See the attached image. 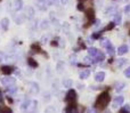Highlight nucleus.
Listing matches in <instances>:
<instances>
[{
  "instance_id": "1",
  "label": "nucleus",
  "mask_w": 130,
  "mask_h": 113,
  "mask_svg": "<svg viewBox=\"0 0 130 113\" xmlns=\"http://www.w3.org/2000/svg\"><path fill=\"white\" fill-rule=\"evenodd\" d=\"M110 101H111L110 94H108L107 91H104V93H102L101 95L98 96V98H97L96 106L98 107V110H103L104 107L108 104V102H110Z\"/></svg>"
},
{
  "instance_id": "2",
  "label": "nucleus",
  "mask_w": 130,
  "mask_h": 113,
  "mask_svg": "<svg viewBox=\"0 0 130 113\" xmlns=\"http://www.w3.org/2000/svg\"><path fill=\"white\" fill-rule=\"evenodd\" d=\"M76 100V93L75 90H73V89H71V90H69V93H67L66 95V102L69 103H74V101Z\"/></svg>"
},
{
  "instance_id": "3",
  "label": "nucleus",
  "mask_w": 130,
  "mask_h": 113,
  "mask_svg": "<svg viewBox=\"0 0 130 113\" xmlns=\"http://www.w3.org/2000/svg\"><path fill=\"white\" fill-rule=\"evenodd\" d=\"M123 101H124V98L122 97V96H117V97H115V100L113 101V107H114V109H117V107L121 106V105L123 104Z\"/></svg>"
},
{
  "instance_id": "4",
  "label": "nucleus",
  "mask_w": 130,
  "mask_h": 113,
  "mask_svg": "<svg viewBox=\"0 0 130 113\" xmlns=\"http://www.w3.org/2000/svg\"><path fill=\"white\" fill-rule=\"evenodd\" d=\"M0 82H1L4 86H9V85H13L15 82V79L14 78H1L0 79Z\"/></svg>"
},
{
  "instance_id": "5",
  "label": "nucleus",
  "mask_w": 130,
  "mask_h": 113,
  "mask_svg": "<svg viewBox=\"0 0 130 113\" xmlns=\"http://www.w3.org/2000/svg\"><path fill=\"white\" fill-rule=\"evenodd\" d=\"M105 79V72H97L95 74V80L97 82H103Z\"/></svg>"
},
{
  "instance_id": "6",
  "label": "nucleus",
  "mask_w": 130,
  "mask_h": 113,
  "mask_svg": "<svg viewBox=\"0 0 130 113\" xmlns=\"http://www.w3.org/2000/svg\"><path fill=\"white\" fill-rule=\"evenodd\" d=\"M1 71H2V73H4V74L9 75V74H11V73H13L14 69L11 68V66L6 65V66H2V68H1Z\"/></svg>"
},
{
  "instance_id": "7",
  "label": "nucleus",
  "mask_w": 130,
  "mask_h": 113,
  "mask_svg": "<svg viewBox=\"0 0 130 113\" xmlns=\"http://www.w3.org/2000/svg\"><path fill=\"white\" fill-rule=\"evenodd\" d=\"M23 7V1L22 0H15L14 1V10L16 11H20Z\"/></svg>"
},
{
  "instance_id": "8",
  "label": "nucleus",
  "mask_w": 130,
  "mask_h": 113,
  "mask_svg": "<svg viewBox=\"0 0 130 113\" xmlns=\"http://www.w3.org/2000/svg\"><path fill=\"white\" fill-rule=\"evenodd\" d=\"M47 1L46 0H38V8L40 10H46L47 9Z\"/></svg>"
},
{
  "instance_id": "9",
  "label": "nucleus",
  "mask_w": 130,
  "mask_h": 113,
  "mask_svg": "<svg viewBox=\"0 0 130 113\" xmlns=\"http://www.w3.org/2000/svg\"><path fill=\"white\" fill-rule=\"evenodd\" d=\"M127 52H128V47H127V45H122L118 48V54L119 55H124Z\"/></svg>"
},
{
  "instance_id": "10",
  "label": "nucleus",
  "mask_w": 130,
  "mask_h": 113,
  "mask_svg": "<svg viewBox=\"0 0 130 113\" xmlns=\"http://www.w3.org/2000/svg\"><path fill=\"white\" fill-rule=\"evenodd\" d=\"M89 75H90V71L89 70L81 71V72L79 73V77H80V79H87V78H89Z\"/></svg>"
},
{
  "instance_id": "11",
  "label": "nucleus",
  "mask_w": 130,
  "mask_h": 113,
  "mask_svg": "<svg viewBox=\"0 0 130 113\" xmlns=\"http://www.w3.org/2000/svg\"><path fill=\"white\" fill-rule=\"evenodd\" d=\"M33 14H34V10L32 7H27V8L25 9V16H26L27 18H31L32 16H33Z\"/></svg>"
},
{
  "instance_id": "12",
  "label": "nucleus",
  "mask_w": 130,
  "mask_h": 113,
  "mask_svg": "<svg viewBox=\"0 0 130 113\" xmlns=\"http://www.w3.org/2000/svg\"><path fill=\"white\" fill-rule=\"evenodd\" d=\"M98 53H99V50L96 49V48H94V47H91V48L88 49V54H89V56H91V57H95Z\"/></svg>"
},
{
  "instance_id": "13",
  "label": "nucleus",
  "mask_w": 130,
  "mask_h": 113,
  "mask_svg": "<svg viewBox=\"0 0 130 113\" xmlns=\"http://www.w3.org/2000/svg\"><path fill=\"white\" fill-rule=\"evenodd\" d=\"M124 87H126V84H124V82H117V84H115V90L119 93V91H121Z\"/></svg>"
},
{
  "instance_id": "14",
  "label": "nucleus",
  "mask_w": 130,
  "mask_h": 113,
  "mask_svg": "<svg viewBox=\"0 0 130 113\" xmlns=\"http://www.w3.org/2000/svg\"><path fill=\"white\" fill-rule=\"evenodd\" d=\"M66 113H79V111H78V109H76V106H74L73 104H71L66 109Z\"/></svg>"
},
{
  "instance_id": "15",
  "label": "nucleus",
  "mask_w": 130,
  "mask_h": 113,
  "mask_svg": "<svg viewBox=\"0 0 130 113\" xmlns=\"http://www.w3.org/2000/svg\"><path fill=\"white\" fill-rule=\"evenodd\" d=\"M121 21H122L121 14L115 13V15H114V24H121Z\"/></svg>"
},
{
  "instance_id": "16",
  "label": "nucleus",
  "mask_w": 130,
  "mask_h": 113,
  "mask_svg": "<svg viewBox=\"0 0 130 113\" xmlns=\"http://www.w3.org/2000/svg\"><path fill=\"white\" fill-rule=\"evenodd\" d=\"M126 63H127V59H124V58H118L117 61H115V65H117L118 68H121V66L124 65Z\"/></svg>"
},
{
  "instance_id": "17",
  "label": "nucleus",
  "mask_w": 130,
  "mask_h": 113,
  "mask_svg": "<svg viewBox=\"0 0 130 113\" xmlns=\"http://www.w3.org/2000/svg\"><path fill=\"white\" fill-rule=\"evenodd\" d=\"M1 27L4 30H8V25H9V21L8 18H4V20H1Z\"/></svg>"
},
{
  "instance_id": "18",
  "label": "nucleus",
  "mask_w": 130,
  "mask_h": 113,
  "mask_svg": "<svg viewBox=\"0 0 130 113\" xmlns=\"http://www.w3.org/2000/svg\"><path fill=\"white\" fill-rule=\"evenodd\" d=\"M16 90H17V88H16L15 85H9V86H7V91H8L9 94H15Z\"/></svg>"
},
{
  "instance_id": "19",
  "label": "nucleus",
  "mask_w": 130,
  "mask_h": 113,
  "mask_svg": "<svg viewBox=\"0 0 130 113\" xmlns=\"http://www.w3.org/2000/svg\"><path fill=\"white\" fill-rule=\"evenodd\" d=\"M104 54H102L101 52L98 53V54L96 55V56L94 57V62H102V61H104Z\"/></svg>"
},
{
  "instance_id": "20",
  "label": "nucleus",
  "mask_w": 130,
  "mask_h": 113,
  "mask_svg": "<svg viewBox=\"0 0 130 113\" xmlns=\"http://www.w3.org/2000/svg\"><path fill=\"white\" fill-rule=\"evenodd\" d=\"M72 85H73V81H72L71 79L63 80V86L65 87V88H70V87H72Z\"/></svg>"
},
{
  "instance_id": "21",
  "label": "nucleus",
  "mask_w": 130,
  "mask_h": 113,
  "mask_svg": "<svg viewBox=\"0 0 130 113\" xmlns=\"http://www.w3.org/2000/svg\"><path fill=\"white\" fill-rule=\"evenodd\" d=\"M94 17H95L94 10H92V9H89V10L87 11V18L90 21V22H92V21H94Z\"/></svg>"
},
{
  "instance_id": "22",
  "label": "nucleus",
  "mask_w": 130,
  "mask_h": 113,
  "mask_svg": "<svg viewBox=\"0 0 130 113\" xmlns=\"http://www.w3.org/2000/svg\"><path fill=\"white\" fill-rule=\"evenodd\" d=\"M102 46H103L104 48H108V47H111V46H112V43H111V41L108 40V39H104L103 41H102Z\"/></svg>"
},
{
  "instance_id": "23",
  "label": "nucleus",
  "mask_w": 130,
  "mask_h": 113,
  "mask_svg": "<svg viewBox=\"0 0 130 113\" xmlns=\"http://www.w3.org/2000/svg\"><path fill=\"white\" fill-rule=\"evenodd\" d=\"M30 105H31V101L26 100L25 102H23V103H22V105H21V109H22V110H26L27 107L30 106Z\"/></svg>"
},
{
  "instance_id": "24",
  "label": "nucleus",
  "mask_w": 130,
  "mask_h": 113,
  "mask_svg": "<svg viewBox=\"0 0 130 113\" xmlns=\"http://www.w3.org/2000/svg\"><path fill=\"white\" fill-rule=\"evenodd\" d=\"M27 63H29V65L32 66V68H37V66H38V63H37L33 58H29L27 59Z\"/></svg>"
},
{
  "instance_id": "25",
  "label": "nucleus",
  "mask_w": 130,
  "mask_h": 113,
  "mask_svg": "<svg viewBox=\"0 0 130 113\" xmlns=\"http://www.w3.org/2000/svg\"><path fill=\"white\" fill-rule=\"evenodd\" d=\"M113 13H114V8H113V7H108V8L105 10L106 15H112Z\"/></svg>"
},
{
  "instance_id": "26",
  "label": "nucleus",
  "mask_w": 130,
  "mask_h": 113,
  "mask_svg": "<svg viewBox=\"0 0 130 113\" xmlns=\"http://www.w3.org/2000/svg\"><path fill=\"white\" fill-rule=\"evenodd\" d=\"M106 52H107L110 55H113L115 53V49H114V47H113V46H111V47L106 48Z\"/></svg>"
},
{
  "instance_id": "27",
  "label": "nucleus",
  "mask_w": 130,
  "mask_h": 113,
  "mask_svg": "<svg viewBox=\"0 0 130 113\" xmlns=\"http://www.w3.org/2000/svg\"><path fill=\"white\" fill-rule=\"evenodd\" d=\"M83 61H85V63H87V64H91L92 62V59H91V56H86L85 58H83Z\"/></svg>"
},
{
  "instance_id": "28",
  "label": "nucleus",
  "mask_w": 130,
  "mask_h": 113,
  "mask_svg": "<svg viewBox=\"0 0 130 113\" xmlns=\"http://www.w3.org/2000/svg\"><path fill=\"white\" fill-rule=\"evenodd\" d=\"M0 113H11V110L9 107H1Z\"/></svg>"
},
{
  "instance_id": "29",
  "label": "nucleus",
  "mask_w": 130,
  "mask_h": 113,
  "mask_svg": "<svg viewBox=\"0 0 130 113\" xmlns=\"http://www.w3.org/2000/svg\"><path fill=\"white\" fill-rule=\"evenodd\" d=\"M47 4L52 5V6H56V5H58V0H47Z\"/></svg>"
},
{
  "instance_id": "30",
  "label": "nucleus",
  "mask_w": 130,
  "mask_h": 113,
  "mask_svg": "<svg viewBox=\"0 0 130 113\" xmlns=\"http://www.w3.org/2000/svg\"><path fill=\"white\" fill-rule=\"evenodd\" d=\"M63 69H64V63L63 62H59V63L57 64V70L61 72V71H63Z\"/></svg>"
},
{
  "instance_id": "31",
  "label": "nucleus",
  "mask_w": 130,
  "mask_h": 113,
  "mask_svg": "<svg viewBox=\"0 0 130 113\" xmlns=\"http://www.w3.org/2000/svg\"><path fill=\"white\" fill-rule=\"evenodd\" d=\"M32 86H33V87H32V91H34V93H37V91L39 90V89H38V85H37V84H34V82H33V84H32Z\"/></svg>"
},
{
  "instance_id": "32",
  "label": "nucleus",
  "mask_w": 130,
  "mask_h": 113,
  "mask_svg": "<svg viewBox=\"0 0 130 113\" xmlns=\"http://www.w3.org/2000/svg\"><path fill=\"white\" fill-rule=\"evenodd\" d=\"M87 113H97V110L94 109V107H89V109L87 110Z\"/></svg>"
},
{
  "instance_id": "33",
  "label": "nucleus",
  "mask_w": 130,
  "mask_h": 113,
  "mask_svg": "<svg viewBox=\"0 0 130 113\" xmlns=\"http://www.w3.org/2000/svg\"><path fill=\"white\" fill-rule=\"evenodd\" d=\"M124 75H126L127 78H130V68L126 69V71H124Z\"/></svg>"
},
{
  "instance_id": "34",
  "label": "nucleus",
  "mask_w": 130,
  "mask_h": 113,
  "mask_svg": "<svg viewBox=\"0 0 130 113\" xmlns=\"http://www.w3.org/2000/svg\"><path fill=\"white\" fill-rule=\"evenodd\" d=\"M47 26H48V21H43V22L41 23V27H42V29H46Z\"/></svg>"
},
{
  "instance_id": "35",
  "label": "nucleus",
  "mask_w": 130,
  "mask_h": 113,
  "mask_svg": "<svg viewBox=\"0 0 130 113\" xmlns=\"http://www.w3.org/2000/svg\"><path fill=\"white\" fill-rule=\"evenodd\" d=\"M124 13H130V5H127L124 7Z\"/></svg>"
},
{
  "instance_id": "36",
  "label": "nucleus",
  "mask_w": 130,
  "mask_h": 113,
  "mask_svg": "<svg viewBox=\"0 0 130 113\" xmlns=\"http://www.w3.org/2000/svg\"><path fill=\"white\" fill-rule=\"evenodd\" d=\"M23 22V18H22V16H21V17H18V18H16V23H17V24H21V23Z\"/></svg>"
},
{
  "instance_id": "37",
  "label": "nucleus",
  "mask_w": 130,
  "mask_h": 113,
  "mask_svg": "<svg viewBox=\"0 0 130 113\" xmlns=\"http://www.w3.org/2000/svg\"><path fill=\"white\" fill-rule=\"evenodd\" d=\"M78 9H79V10H83V9H85V7H83L82 4H79L78 5Z\"/></svg>"
},
{
  "instance_id": "38",
  "label": "nucleus",
  "mask_w": 130,
  "mask_h": 113,
  "mask_svg": "<svg viewBox=\"0 0 130 113\" xmlns=\"http://www.w3.org/2000/svg\"><path fill=\"white\" fill-rule=\"evenodd\" d=\"M99 25H101V20L95 21V26H99Z\"/></svg>"
},
{
  "instance_id": "39",
  "label": "nucleus",
  "mask_w": 130,
  "mask_h": 113,
  "mask_svg": "<svg viewBox=\"0 0 130 113\" xmlns=\"http://www.w3.org/2000/svg\"><path fill=\"white\" fill-rule=\"evenodd\" d=\"M101 32H99V33H94V36H92V38H99V37H101Z\"/></svg>"
},
{
  "instance_id": "40",
  "label": "nucleus",
  "mask_w": 130,
  "mask_h": 113,
  "mask_svg": "<svg viewBox=\"0 0 130 113\" xmlns=\"http://www.w3.org/2000/svg\"><path fill=\"white\" fill-rule=\"evenodd\" d=\"M71 62H72V64H75V56H71Z\"/></svg>"
},
{
  "instance_id": "41",
  "label": "nucleus",
  "mask_w": 130,
  "mask_h": 113,
  "mask_svg": "<svg viewBox=\"0 0 130 113\" xmlns=\"http://www.w3.org/2000/svg\"><path fill=\"white\" fill-rule=\"evenodd\" d=\"M113 26H114V23H111V24L110 25H108V26L107 27H106V29H107V30H111V29H112V27Z\"/></svg>"
},
{
  "instance_id": "42",
  "label": "nucleus",
  "mask_w": 130,
  "mask_h": 113,
  "mask_svg": "<svg viewBox=\"0 0 130 113\" xmlns=\"http://www.w3.org/2000/svg\"><path fill=\"white\" fill-rule=\"evenodd\" d=\"M119 113H130V112L128 111V110H126V109H122V110H121V111H120Z\"/></svg>"
},
{
  "instance_id": "43",
  "label": "nucleus",
  "mask_w": 130,
  "mask_h": 113,
  "mask_svg": "<svg viewBox=\"0 0 130 113\" xmlns=\"http://www.w3.org/2000/svg\"><path fill=\"white\" fill-rule=\"evenodd\" d=\"M59 1H61V4H62V5H66L69 0H59Z\"/></svg>"
},
{
  "instance_id": "44",
  "label": "nucleus",
  "mask_w": 130,
  "mask_h": 113,
  "mask_svg": "<svg viewBox=\"0 0 130 113\" xmlns=\"http://www.w3.org/2000/svg\"><path fill=\"white\" fill-rule=\"evenodd\" d=\"M2 101H4V96H2V93L0 90V102H2Z\"/></svg>"
},
{
  "instance_id": "45",
  "label": "nucleus",
  "mask_w": 130,
  "mask_h": 113,
  "mask_svg": "<svg viewBox=\"0 0 130 113\" xmlns=\"http://www.w3.org/2000/svg\"><path fill=\"white\" fill-rule=\"evenodd\" d=\"M4 57H5V55L2 54V53H0V61H2V59H4Z\"/></svg>"
},
{
  "instance_id": "46",
  "label": "nucleus",
  "mask_w": 130,
  "mask_h": 113,
  "mask_svg": "<svg viewBox=\"0 0 130 113\" xmlns=\"http://www.w3.org/2000/svg\"><path fill=\"white\" fill-rule=\"evenodd\" d=\"M79 1H83V0H79Z\"/></svg>"
}]
</instances>
